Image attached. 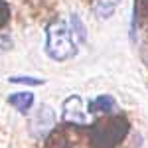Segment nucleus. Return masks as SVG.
<instances>
[{
  "instance_id": "10",
  "label": "nucleus",
  "mask_w": 148,
  "mask_h": 148,
  "mask_svg": "<svg viewBox=\"0 0 148 148\" xmlns=\"http://www.w3.org/2000/svg\"><path fill=\"white\" fill-rule=\"evenodd\" d=\"M8 20H10V6L6 0H0V30L8 24Z\"/></svg>"
},
{
  "instance_id": "7",
  "label": "nucleus",
  "mask_w": 148,
  "mask_h": 148,
  "mask_svg": "<svg viewBox=\"0 0 148 148\" xmlns=\"http://www.w3.org/2000/svg\"><path fill=\"white\" fill-rule=\"evenodd\" d=\"M119 4H121V0H95V4H93V12H95L97 18L107 20V18H111L114 12H116Z\"/></svg>"
},
{
  "instance_id": "4",
  "label": "nucleus",
  "mask_w": 148,
  "mask_h": 148,
  "mask_svg": "<svg viewBox=\"0 0 148 148\" xmlns=\"http://www.w3.org/2000/svg\"><path fill=\"white\" fill-rule=\"evenodd\" d=\"M53 126H56V113H53V109L47 107V105H42V107L36 111L34 119H32L30 132H32L36 138H44Z\"/></svg>"
},
{
  "instance_id": "3",
  "label": "nucleus",
  "mask_w": 148,
  "mask_h": 148,
  "mask_svg": "<svg viewBox=\"0 0 148 148\" xmlns=\"http://www.w3.org/2000/svg\"><path fill=\"white\" fill-rule=\"evenodd\" d=\"M61 121L65 125L73 126H85L89 123V113L83 109V99L79 95L67 97L61 105Z\"/></svg>"
},
{
  "instance_id": "8",
  "label": "nucleus",
  "mask_w": 148,
  "mask_h": 148,
  "mask_svg": "<svg viewBox=\"0 0 148 148\" xmlns=\"http://www.w3.org/2000/svg\"><path fill=\"white\" fill-rule=\"evenodd\" d=\"M69 24H71V34L75 36L77 40H79L81 44H85L87 42V30H85V24L81 22V18L77 14H71V18H69Z\"/></svg>"
},
{
  "instance_id": "5",
  "label": "nucleus",
  "mask_w": 148,
  "mask_h": 148,
  "mask_svg": "<svg viewBox=\"0 0 148 148\" xmlns=\"http://www.w3.org/2000/svg\"><path fill=\"white\" fill-rule=\"evenodd\" d=\"M114 111H116V101L113 95H99L87 105L89 114H113Z\"/></svg>"
},
{
  "instance_id": "2",
  "label": "nucleus",
  "mask_w": 148,
  "mask_h": 148,
  "mask_svg": "<svg viewBox=\"0 0 148 148\" xmlns=\"http://www.w3.org/2000/svg\"><path fill=\"white\" fill-rule=\"evenodd\" d=\"M46 53L49 59L57 63L73 59L77 56V44L67 24L61 20H53L46 28Z\"/></svg>"
},
{
  "instance_id": "12",
  "label": "nucleus",
  "mask_w": 148,
  "mask_h": 148,
  "mask_svg": "<svg viewBox=\"0 0 148 148\" xmlns=\"http://www.w3.org/2000/svg\"><path fill=\"white\" fill-rule=\"evenodd\" d=\"M138 6V10H142L144 14H148V0H134Z\"/></svg>"
},
{
  "instance_id": "6",
  "label": "nucleus",
  "mask_w": 148,
  "mask_h": 148,
  "mask_svg": "<svg viewBox=\"0 0 148 148\" xmlns=\"http://www.w3.org/2000/svg\"><path fill=\"white\" fill-rule=\"evenodd\" d=\"M34 101H36L34 93H30V91H20V93H12V95H8V103L22 114H26L32 107H34Z\"/></svg>"
},
{
  "instance_id": "11",
  "label": "nucleus",
  "mask_w": 148,
  "mask_h": 148,
  "mask_svg": "<svg viewBox=\"0 0 148 148\" xmlns=\"http://www.w3.org/2000/svg\"><path fill=\"white\" fill-rule=\"evenodd\" d=\"M10 46H12V40L6 34H0V53H4Z\"/></svg>"
},
{
  "instance_id": "1",
  "label": "nucleus",
  "mask_w": 148,
  "mask_h": 148,
  "mask_svg": "<svg viewBox=\"0 0 148 148\" xmlns=\"http://www.w3.org/2000/svg\"><path fill=\"white\" fill-rule=\"evenodd\" d=\"M130 123L125 114H105L89 126L91 148H116L126 138Z\"/></svg>"
},
{
  "instance_id": "9",
  "label": "nucleus",
  "mask_w": 148,
  "mask_h": 148,
  "mask_svg": "<svg viewBox=\"0 0 148 148\" xmlns=\"http://www.w3.org/2000/svg\"><path fill=\"white\" fill-rule=\"evenodd\" d=\"M8 81H10V83H20V85H34V87L46 83V79H40V77H26V75H12V77H8Z\"/></svg>"
}]
</instances>
